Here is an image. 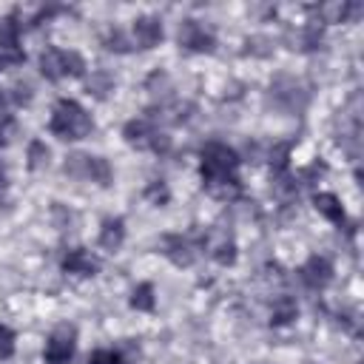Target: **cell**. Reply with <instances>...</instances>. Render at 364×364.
Segmentation results:
<instances>
[{
    "label": "cell",
    "instance_id": "obj_20",
    "mask_svg": "<svg viewBox=\"0 0 364 364\" xmlns=\"http://www.w3.org/2000/svg\"><path fill=\"white\" fill-rule=\"evenodd\" d=\"M88 364H122V355L114 350H97L88 355Z\"/></svg>",
    "mask_w": 364,
    "mask_h": 364
},
{
    "label": "cell",
    "instance_id": "obj_1",
    "mask_svg": "<svg viewBox=\"0 0 364 364\" xmlns=\"http://www.w3.org/2000/svg\"><path fill=\"white\" fill-rule=\"evenodd\" d=\"M239 168V156L233 148L222 145V142H208L202 148V179H205V191L216 199H236L242 193V182L236 176Z\"/></svg>",
    "mask_w": 364,
    "mask_h": 364
},
{
    "label": "cell",
    "instance_id": "obj_6",
    "mask_svg": "<svg viewBox=\"0 0 364 364\" xmlns=\"http://www.w3.org/2000/svg\"><path fill=\"white\" fill-rule=\"evenodd\" d=\"M65 173L71 176H80V179H91V182H100V185H108L111 179V168L102 156H88V154H74L68 156L65 162Z\"/></svg>",
    "mask_w": 364,
    "mask_h": 364
},
{
    "label": "cell",
    "instance_id": "obj_3",
    "mask_svg": "<svg viewBox=\"0 0 364 364\" xmlns=\"http://www.w3.org/2000/svg\"><path fill=\"white\" fill-rule=\"evenodd\" d=\"M40 74L46 80H63V77H82L85 74V60L77 51H63V48H48L40 54Z\"/></svg>",
    "mask_w": 364,
    "mask_h": 364
},
{
    "label": "cell",
    "instance_id": "obj_5",
    "mask_svg": "<svg viewBox=\"0 0 364 364\" xmlns=\"http://www.w3.org/2000/svg\"><path fill=\"white\" fill-rule=\"evenodd\" d=\"M77 347V330L71 324H57L46 341V364H68Z\"/></svg>",
    "mask_w": 364,
    "mask_h": 364
},
{
    "label": "cell",
    "instance_id": "obj_13",
    "mask_svg": "<svg viewBox=\"0 0 364 364\" xmlns=\"http://www.w3.org/2000/svg\"><path fill=\"white\" fill-rule=\"evenodd\" d=\"M122 239H125V222L122 219H105L102 230H100V247L114 253V250H119Z\"/></svg>",
    "mask_w": 364,
    "mask_h": 364
},
{
    "label": "cell",
    "instance_id": "obj_16",
    "mask_svg": "<svg viewBox=\"0 0 364 364\" xmlns=\"http://www.w3.org/2000/svg\"><path fill=\"white\" fill-rule=\"evenodd\" d=\"M213 259H216L219 264H233V262H236V245H233V239L222 236V239L213 245Z\"/></svg>",
    "mask_w": 364,
    "mask_h": 364
},
{
    "label": "cell",
    "instance_id": "obj_10",
    "mask_svg": "<svg viewBox=\"0 0 364 364\" xmlns=\"http://www.w3.org/2000/svg\"><path fill=\"white\" fill-rule=\"evenodd\" d=\"M299 276H301V282H304L310 290H321V287H327V284L333 282V264H330L324 256H310V259L301 264Z\"/></svg>",
    "mask_w": 364,
    "mask_h": 364
},
{
    "label": "cell",
    "instance_id": "obj_17",
    "mask_svg": "<svg viewBox=\"0 0 364 364\" xmlns=\"http://www.w3.org/2000/svg\"><path fill=\"white\" fill-rule=\"evenodd\" d=\"M17 34H20V23L14 14L3 17L0 20V46H14L17 43Z\"/></svg>",
    "mask_w": 364,
    "mask_h": 364
},
{
    "label": "cell",
    "instance_id": "obj_15",
    "mask_svg": "<svg viewBox=\"0 0 364 364\" xmlns=\"http://www.w3.org/2000/svg\"><path fill=\"white\" fill-rule=\"evenodd\" d=\"M131 307L134 310H142V313H151L156 307V299H154V284L151 282H142L134 287L131 293Z\"/></svg>",
    "mask_w": 364,
    "mask_h": 364
},
{
    "label": "cell",
    "instance_id": "obj_25",
    "mask_svg": "<svg viewBox=\"0 0 364 364\" xmlns=\"http://www.w3.org/2000/svg\"><path fill=\"white\" fill-rule=\"evenodd\" d=\"M11 100H14L17 105L28 102V100H31V88H28L26 82H17V85H14V94H11Z\"/></svg>",
    "mask_w": 364,
    "mask_h": 364
},
{
    "label": "cell",
    "instance_id": "obj_19",
    "mask_svg": "<svg viewBox=\"0 0 364 364\" xmlns=\"http://www.w3.org/2000/svg\"><path fill=\"white\" fill-rule=\"evenodd\" d=\"M14 355V333L0 324V358H11Z\"/></svg>",
    "mask_w": 364,
    "mask_h": 364
},
{
    "label": "cell",
    "instance_id": "obj_18",
    "mask_svg": "<svg viewBox=\"0 0 364 364\" xmlns=\"http://www.w3.org/2000/svg\"><path fill=\"white\" fill-rule=\"evenodd\" d=\"M43 165H48V148H46V142L34 139V142L28 145V168L37 171V168H43Z\"/></svg>",
    "mask_w": 364,
    "mask_h": 364
},
{
    "label": "cell",
    "instance_id": "obj_11",
    "mask_svg": "<svg viewBox=\"0 0 364 364\" xmlns=\"http://www.w3.org/2000/svg\"><path fill=\"white\" fill-rule=\"evenodd\" d=\"M134 40L139 48H154L159 46L162 40V23L159 17H151V14H142L134 20Z\"/></svg>",
    "mask_w": 364,
    "mask_h": 364
},
{
    "label": "cell",
    "instance_id": "obj_21",
    "mask_svg": "<svg viewBox=\"0 0 364 364\" xmlns=\"http://www.w3.org/2000/svg\"><path fill=\"white\" fill-rule=\"evenodd\" d=\"M14 131H17L14 119H11V117H6V114H0V148H6V145L11 142Z\"/></svg>",
    "mask_w": 364,
    "mask_h": 364
},
{
    "label": "cell",
    "instance_id": "obj_22",
    "mask_svg": "<svg viewBox=\"0 0 364 364\" xmlns=\"http://www.w3.org/2000/svg\"><path fill=\"white\" fill-rule=\"evenodd\" d=\"M145 196H148L151 202H156V205H165V202H168V188H165L162 182H151L148 191H145Z\"/></svg>",
    "mask_w": 364,
    "mask_h": 364
},
{
    "label": "cell",
    "instance_id": "obj_8",
    "mask_svg": "<svg viewBox=\"0 0 364 364\" xmlns=\"http://www.w3.org/2000/svg\"><path fill=\"white\" fill-rule=\"evenodd\" d=\"M100 267H102L100 256L91 253L88 247H71L63 256V270L65 273H74V276H97Z\"/></svg>",
    "mask_w": 364,
    "mask_h": 364
},
{
    "label": "cell",
    "instance_id": "obj_24",
    "mask_svg": "<svg viewBox=\"0 0 364 364\" xmlns=\"http://www.w3.org/2000/svg\"><path fill=\"white\" fill-rule=\"evenodd\" d=\"M108 85H111V80H108L105 74H97V80H91V82H88V91H94L97 97H102Z\"/></svg>",
    "mask_w": 364,
    "mask_h": 364
},
{
    "label": "cell",
    "instance_id": "obj_14",
    "mask_svg": "<svg viewBox=\"0 0 364 364\" xmlns=\"http://www.w3.org/2000/svg\"><path fill=\"white\" fill-rule=\"evenodd\" d=\"M296 313H299V307H296V301L290 299V296H279L276 301H273V310H270V324H290L293 318H296Z\"/></svg>",
    "mask_w": 364,
    "mask_h": 364
},
{
    "label": "cell",
    "instance_id": "obj_9",
    "mask_svg": "<svg viewBox=\"0 0 364 364\" xmlns=\"http://www.w3.org/2000/svg\"><path fill=\"white\" fill-rule=\"evenodd\" d=\"M162 253H165L176 267H191L193 259H196V245H193L188 236L168 233V236H162Z\"/></svg>",
    "mask_w": 364,
    "mask_h": 364
},
{
    "label": "cell",
    "instance_id": "obj_2",
    "mask_svg": "<svg viewBox=\"0 0 364 364\" xmlns=\"http://www.w3.org/2000/svg\"><path fill=\"white\" fill-rule=\"evenodd\" d=\"M48 128L60 139H82V136L91 134V117L85 114V108L77 100L63 97L54 105V114H51Z\"/></svg>",
    "mask_w": 364,
    "mask_h": 364
},
{
    "label": "cell",
    "instance_id": "obj_7",
    "mask_svg": "<svg viewBox=\"0 0 364 364\" xmlns=\"http://www.w3.org/2000/svg\"><path fill=\"white\" fill-rule=\"evenodd\" d=\"M179 46H185L191 51H199V54H208V51H213L216 40H213V34L199 20H182V26H179Z\"/></svg>",
    "mask_w": 364,
    "mask_h": 364
},
{
    "label": "cell",
    "instance_id": "obj_27",
    "mask_svg": "<svg viewBox=\"0 0 364 364\" xmlns=\"http://www.w3.org/2000/svg\"><path fill=\"white\" fill-rule=\"evenodd\" d=\"M6 105H9V94H6L3 88H0V114L6 111Z\"/></svg>",
    "mask_w": 364,
    "mask_h": 364
},
{
    "label": "cell",
    "instance_id": "obj_26",
    "mask_svg": "<svg viewBox=\"0 0 364 364\" xmlns=\"http://www.w3.org/2000/svg\"><path fill=\"white\" fill-rule=\"evenodd\" d=\"M9 185V173H6V165L0 162V188H6Z\"/></svg>",
    "mask_w": 364,
    "mask_h": 364
},
{
    "label": "cell",
    "instance_id": "obj_12",
    "mask_svg": "<svg viewBox=\"0 0 364 364\" xmlns=\"http://www.w3.org/2000/svg\"><path fill=\"white\" fill-rule=\"evenodd\" d=\"M313 205H316V210L327 219V222H333V225H344V208H341V202H338V196L336 193H316L313 196Z\"/></svg>",
    "mask_w": 364,
    "mask_h": 364
},
{
    "label": "cell",
    "instance_id": "obj_4",
    "mask_svg": "<svg viewBox=\"0 0 364 364\" xmlns=\"http://www.w3.org/2000/svg\"><path fill=\"white\" fill-rule=\"evenodd\" d=\"M122 136H125V142H128L131 148H139V151L151 148V151H162V154H165V151H168V145H171V139H168L165 134H159V131H156V125H154L151 119H145V117L125 122Z\"/></svg>",
    "mask_w": 364,
    "mask_h": 364
},
{
    "label": "cell",
    "instance_id": "obj_23",
    "mask_svg": "<svg viewBox=\"0 0 364 364\" xmlns=\"http://www.w3.org/2000/svg\"><path fill=\"white\" fill-rule=\"evenodd\" d=\"M105 48H111V51H128V43H125V37L119 31H111L105 37Z\"/></svg>",
    "mask_w": 364,
    "mask_h": 364
}]
</instances>
